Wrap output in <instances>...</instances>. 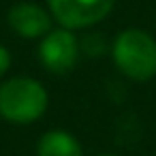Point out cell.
Instances as JSON below:
<instances>
[{"instance_id":"obj_1","label":"cell","mask_w":156,"mask_h":156,"mask_svg":"<svg viewBox=\"0 0 156 156\" xmlns=\"http://www.w3.org/2000/svg\"><path fill=\"white\" fill-rule=\"evenodd\" d=\"M47 103V90L37 79L13 77L0 86V115L11 124H30L39 120Z\"/></svg>"},{"instance_id":"obj_2","label":"cell","mask_w":156,"mask_h":156,"mask_svg":"<svg viewBox=\"0 0 156 156\" xmlns=\"http://www.w3.org/2000/svg\"><path fill=\"white\" fill-rule=\"evenodd\" d=\"M115 66L135 81H147L156 75V41L139 28H128L113 43Z\"/></svg>"},{"instance_id":"obj_3","label":"cell","mask_w":156,"mask_h":156,"mask_svg":"<svg viewBox=\"0 0 156 156\" xmlns=\"http://www.w3.org/2000/svg\"><path fill=\"white\" fill-rule=\"evenodd\" d=\"M115 0H47L51 17L66 30L88 28L105 20Z\"/></svg>"},{"instance_id":"obj_4","label":"cell","mask_w":156,"mask_h":156,"mask_svg":"<svg viewBox=\"0 0 156 156\" xmlns=\"http://www.w3.org/2000/svg\"><path fill=\"white\" fill-rule=\"evenodd\" d=\"M39 58H41V62L47 71H51L56 75L69 73L77 64V58H79L77 37L66 28L49 30L41 41Z\"/></svg>"},{"instance_id":"obj_5","label":"cell","mask_w":156,"mask_h":156,"mask_svg":"<svg viewBox=\"0 0 156 156\" xmlns=\"http://www.w3.org/2000/svg\"><path fill=\"white\" fill-rule=\"evenodd\" d=\"M7 22L11 30L24 39H41L51 30V15L32 2H20L11 7Z\"/></svg>"},{"instance_id":"obj_6","label":"cell","mask_w":156,"mask_h":156,"mask_svg":"<svg viewBox=\"0 0 156 156\" xmlns=\"http://www.w3.org/2000/svg\"><path fill=\"white\" fill-rule=\"evenodd\" d=\"M37 156H83L79 141L66 130H49L39 139Z\"/></svg>"},{"instance_id":"obj_7","label":"cell","mask_w":156,"mask_h":156,"mask_svg":"<svg viewBox=\"0 0 156 156\" xmlns=\"http://www.w3.org/2000/svg\"><path fill=\"white\" fill-rule=\"evenodd\" d=\"M9 66H11V54H9L7 47L0 45V77L9 71Z\"/></svg>"},{"instance_id":"obj_8","label":"cell","mask_w":156,"mask_h":156,"mask_svg":"<svg viewBox=\"0 0 156 156\" xmlns=\"http://www.w3.org/2000/svg\"><path fill=\"white\" fill-rule=\"evenodd\" d=\"M98 156H115V154H98Z\"/></svg>"}]
</instances>
